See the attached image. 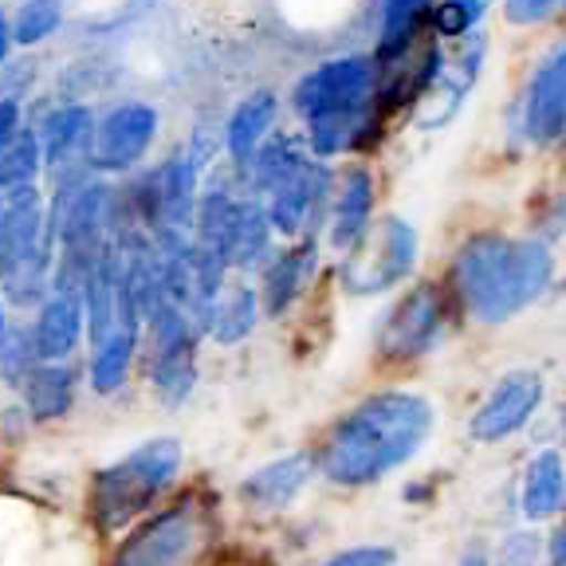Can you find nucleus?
Instances as JSON below:
<instances>
[{"instance_id": "f257e3e1", "label": "nucleus", "mask_w": 566, "mask_h": 566, "mask_svg": "<svg viewBox=\"0 0 566 566\" xmlns=\"http://www.w3.org/2000/svg\"><path fill=\"white\" fill-rule=\"evenodd\" d=\"M437 424V406L421 389L389 386L323 429L315 441L318 480L335 488H374L421 457Z\"/></svg>"}, {"instance_id": "f03ea898", "label": "nucleus", "mask_w": 566, "mask_h": 566, "mask_svg": "<svg viewBox=\"0 0 566 566\" xmlns=\"http://www.w3.org/2000/svg\"><path fill=\"white\" fill-rule=\"evenodd\" d=\"M555 244L531 232L476 229L452 248L444 283L460 307V318L480 327H504L531 311L555 287Z\"/></svg>"}, {"instance_id": "7ed1b4c3", "label": "nucleus", "mask_w": 566, "mask_h": 566, "mask_svg": "<svg viewBox=\"0 0 566 566\" xmlns=\"http://www.w3.org/2000/svg\"><path fill=\"white\" fill-rule=\"evenodd\" d=\"M292 106L303 118V142L318 161L366 154L386 123L374 55H338L311 67L295 83Z\"/></svg>"}, {"instance_id": "20e7f679", "label": "nucleus", "mask_w": 566, "mask_h": 566, "mask_svg": "<svg viewBox=\"0 0 566 566\" xmlns=\"http://www.w3.org/2000/svg\"><path fill=\"white\" fill-rule=\"evenodd\" d=\"M186 469V449L177 437H150L134 444L130 452L115 457L111 464L91 472L87 484V515L98 535L118 539L126 527L166 504L169 492Z\"/></svg>"}, {"instance_id": "39448f33", "label": "nucleus", "mask_w": 566, "mask_h": 566, "mask_svg": "<svg viewBox=\"0 0 566 566\" xmlns=\"http://www.w3.org/2000/svg\"><path fill=\"white\" fill-rule=\"evenodd\" d=\"M55 237L48 217V193L28 186L4 197L0 209V295L12 311H32L52 292Z\"/></svg>"}, {"instance_id": "423d86ee", "label": "nucleus", "mask_w": 566, "mask_h": 566, "mask_svg": "<svg viewBox=\"0 0 566 566\" xmlns=\"http://www.w3.org/2000/svg\"><path fill=\"white\" fill-rule=\"evenodd\" d=\"M212 527V507L197 492H186L126 527L111 547L106 566H201Z\"/></svg>"}, {"instance_id": "0eeeda50", "label": "nucleus", "mask_w": 566, "mask_h": 566, "mask_svg": "<svg viewBox=\"0 0 566 566\" xmlns=\"http://www.w3.org/2000/svg\"><path fill=\"white\" fill-rule=\"evenodd\" d=\"M457 318L460 307L444 280L406 283L394 295V303L381 311V323L374 331V358L394 370L424 363L449 343Z\"/></svg>"}, {"instance_id": "6e6552de", "label": "nucleus", "mask_w": 566, "mask_h": 566, "mask_svg": "<svg viewBox=\"0 0 566 566\" xmlns=\"http://www.w3.org/2000/svg\"><path fill=\"white\" fill-rule=\"evenodd\" d=\"M201 343L205 331L186 307L161 303L142 323V370L154 401L181 409L201 381Z\"/></svg>"}, {"instance_id": "1a4fd4ad", "label": "nucleus", "mask_w": 566, "mask_h": 566, "mask_svg": "<svg viewBox=\"0 0 566 566\" xmlns=\"http://www.w3.org/2000/svg\"><path fill=\"white\" fill-rule=\"evenodd\" d=\"M421 260V232L398 212H381L350 252L338 256V287L354 300L401 292Z\"/></svg>"}, {"instance_id": "9d476101", "label": "nucleus", "mask_w": 566, "mask_h": 566, "mask_svg": "<svg viewBox=\"0 0 566 566\" xmlns=\"http://www.w3.org/2000/svg\"><path fill=\"white\" fill-rule=\"evenodd\" d=\"M158 126H161L158 106L142 103V98H126V103H115L111 111L95 115L87 150H83L87 174L111 177V181L134 174L146 161V154L154 150Z\"/></svg>"}, {"instance_id": "9b49d317", "label": "nucleus", "mask_w": 566, "mask_h": 566, "mask_svg": "<svg viewBox=\"0 0 566 566\" xmlns=\"http://www.w3.org/2000/svg\"><path fill=\"white\" fill-rule=\"evenodd\" d=\"M543 401H547V378H543V370L515 366V370H504L488 386V394L476 401V409L469 413L464 429H469L472 441L484 444V449L507 444L539 417Z\"/></svg>"}, {"instance_id": "f8f14e48", "label": "nucleus", "mask_w": 566, "mask_h": 566, "mask_svg": "<svg viewBox=\"0 0 566 566\" xmlns=\"http://www.w3.org/2000/svg\"><path fill=\"white\" fill-rule=\"evenodd\" d=\"M515 123L527 146L551 150L558 142H566V40H558L543 63L531 71L527 91L520 98Z\"/></svg>"}, {"instance_id": "ddd939ff", "label": "nucleus", "mask_w": 566, "mask_h": 566, "mask_svg": "<svg viewBox=\"0 0 566 566\" xmlns=\"http://www.w3.org/2000/svg\"><path fill=\"white\" fill-rule=\"evenodd\" d=\"M484 55H488V40L484 35H464L457 40V52L437 60V71L429 87L421 91V98L413 103V123L417 130H441L452 115L460 111V103L469 98V91L476 87L480 80V67H484Z\"/></svg>"}, {"instance_id": "4468645a", "label": "nucleus", "mask_w": 566, "mask_h": 566, "mask_svg": "<svg viewBox=\"0 0 566 566\" xmlns=\"http://www.w3.org/2000/svg\"><path fill=\"white\" fill-rule=\"evenodd\" d=\"M318 256H323V244H318V237L280 240V244H275V252L264 260V264H260V272H256L264 318L292 315L295 303H300L303 295L315 287Z\"/></svg>"}, {"instance_id": "2eb2a0df", "label": "nucleus", "mask_w": 566, "mask_h": 566, "mask_svg": "<svg viewBox=\"0 0 566 566\" xmlns=\"http://www.w3.org/2000/svg\"><path fill=\"white\" fill-rule=\"evenodd\" d=\"M374 221H378V177L366 161H346L335 174L327 224H323L327 248L335 256H343L370 232Z\"/></svg>"}, {"instance_id": "dca6fc26", "label": "nucleus", "mask_w": 566, "mask_h": 566, "mask_svg": "<svg viewBox=\"0 0 566 566\" xmlns=\"http://www.w3.org/2000/svg\"><path fill=\"white\" fill-rule=\"evenodd\" d=\"M315 476H318L315 452L311 449L283 452V457L268 460V464H260V469H252L240 480L237 500L256 515H280L300 504V495L315 484Z\"/></svg>"}, {"instance_id": "f3484780", "label": "nucleus", "mask_w": 566, "mask_h": 566, "mask_svg": "<svg viewBox=\"0 0 566 566\" xmlns=\"http://www.w3.org/2000/svg\"><path fill=\"white\" fill-rule=\"evenodd\" d=\"M91 126H95V111L87 103H60L32 126L40 138V154H44V174H52V181H71L87 174L83 150H87Z\"/></svg>"}, {"instance_id": "a211bd4d", "label": "nucleus", "mask_w": 566, "mask_h": 566, "mask_svg": "<svg viewBox=\"0 0 566 566\" xmlns=\"http://www.w3.org/2000/svg\"><path fill=\"white\" fill-rule=\"evenodd\" d=\"M28 331H32V346L40 354V363H75V354L87 346L83 300L75 292H48L32 307Z\"/></svg>"}, {"instance_id": "6ab92c4d", "label": "nucleus", "mask_w": 566, "mask_h": 566, "mask_svg": "<svg viewBox=\"0 0 566 566\" xmlns=\"http://www.w3.org/2000/svg\"><path fill=\"white\" fill-rule=\"evenodd\" d=\"M515 507L527 523H551L566 515V452L558 444H539L523 460L515 480Z\"/></svg>"}, {"instance_id": "aec40b11", "label": "nucleus", "mask_w": 566, "mask_h": 566, "mask_svg": "<svg viewBox=\"0 0 566 566\" xmlns=\"http://www.w3.org/2000/svg\"><path fill=\"white\" fill-rule=\"evenodd\" d=\"M80 366L75 363H40L20 381V413L28 424H55L71 417L80 401Z\"/></svg>"}, {"instance_id": "412c9836", "label": "nucleus", "mask_w": 566, "mask_h": 566, "mask_svg": "<svg viewBox=\"0 0 566 566\" xmlns=\"http://www.w3.org/2000/svg\"><path fill=\"white\" fill-rule=\"evenodd\" d=\"M142 363V323L126 318L118 323L103 343L87 346V370H83V381L95 398H115L130 386L134 366Z\"/></svg>"}, {"instance_id": "4be33fe9", "label": "nucleus", "mask_w": 566, "mask_h": 566, "mask_svg": "<svg viewBox=\"0 0 566 566\" xmlns=\"http://www.w3.org/2000/svg\"><path fill=\"white\" fill-rule=\"evenodd\" d=\"M275 123H280V98L275 91L260 87L252 95H244L237 106H232V115L224 118V161H229L237 174H244L256 158V150L264 146L268 138L275 134Z\"/></svg>"}, {"instance_id": "5701e85b", "label": "nucleus", "mask_w": 566, "mask_h": 566, "mask_svg": "<svg viewBox=\"0 0 566 566\" xmlns=\"http://www.w3.org/2000/svg\"><path fill=\"white\" fill-rule=\"evenodd\" d=\"M260 318H264L260 287L248 275H229L205 318V338L217 346H240L256 335Z\"/></svg>"}, {"instance_id": "b1692460", "label": "nucleus", "mask_w": 566, "mask_h": 566, "mask_svg": "<svg viewBox=\"0 0 566 566\" xmlns=\"http://www.w3.org/2000/svg\"><path fill=\"white\" fill-rule=\"evenodd\" d=\"M433 9L437 0H386L381 4V28H378V52L374 63H398L409 55L424 35H433Z\"/></svg>"}, {"instance_id": "393cba45", "label": "nucleus", "mask_w": 566, "mask_h": 566, "mask_svg": "<svg viewBox=\"0 0 566 566\" xmlns=\"http://www.w3.org/2000/svg\"><path fill=\"white\" fill-rule=\"evenodd\" d=\"M40 174H44L40 138H35L32 126H24L17 138L0 146V193L9 197L28 186H40Z\"/></svg>"}, {"instance_id": "a878e982", "label": "nucleus", "mask_w": 566, "mask_h": 566, "mask_svg": "<svg viewBox=\"0 0 566 566\" xmlns=\"http://www.w3.org/2000/svg\"><path fill=\"white\" fill-rule=\"evenodd\" d=\"M63 24V4L60 0H24L20 12L12 17V40L24 48L44 44L48 35H55V28Z\"/></svg>"}, {"instance_id": "bb28decb", "label": "nucleus", "mask_w": 566, "mask_h": 566, "mask_svg": "<svg viewBox=\"0 0 566 566\" xmlns=\"http://www.w3.org/2000/svg\"><path fill=\"white\" fill-rule=\"evenodd\" d=\"M495 566H547V535L539 531V523L507 531L495 543Z\"/></svg>"}, {"instance_id": "cd10ccee", "label": "nucleus", "mask_w": 566, "mask_h": 566, "mask_svg": "<svg viewBox=\"0 0 566 566\" xmlns=\"http://www.w3.org/2000/svg\"><path fill=\"white\" fill-rule=\"evenodd\" d=\"M492 0H437L433 9V35L437 40H464L476 32Z\"/></svg>"}, {"instance_id": "c85d7f7f", "label": "nucleus", "mask_w": 566, "mask_h": 566, "mask_svg": "<svg viewBox=\"0 0 566 566\" xmlns=\"http://www.w3.org/2000/svg\"><path fill=\"white\" fill-rule=\"evenodd\" d=\"M35 366H40V354H35L32 331H28V318H24V323L12 327L9 343H4V354H0V381L9 389H20V381H24Z\"/></svg>"}, {"instance_id": "c756f323", "label": "nucleus", "mask_w": 566, "mask_h": 566, "mask_svg": "<svg viewBox=\"0 0 566 566\" xmlns=\"http://www.w3.org/2000/svg\"><path fill=\"white\" fill-rule=\"evenodd\" d=\"M527 232H531V237L547 240V244H555L558 237H566V189H563V193H551L547 201L535 209Z\"/></svg>"}, {"instance_id": "7c9ffc66", "label": "nucleus", "mask_w": 566, "mask_h": 566, "mask_svg": "<svg viewBox=\"0 0 566 566\" xmlns=\"http://www.w3.org/2000/svg\"><path fill=\"white\" fill-rule=\"evenodd\" d=\"M563 9H566V0H504V17L512 20L515 28L547 24V20Z\"/></svg>"}, {"instance_id": "2f4dec72", "label": "nucleus", "mask_w": 566, "mask_h": 566, "mask_svg": "<svg viewBox=\"0 0 566 566\" xmlns=\"http://www.w3.org/2000/svg\"><path fill=\"white\" fill-rule=\"evenodd\" d=\"M315 566H398V555L394 547L386 543H370V547H350V551H338V555L323 558Z\"/></svg>"}, {"instance_id": "473e14b6", "label": "nucleus", "mask_w": 566, "mask_h": 566, "mask_svg": "<svg viewBox=\"0 0 566 566\" xmlns=\"http://www.w3.org/2000/svg\"><path fill=\"white\" fill-rule=\"evenodd\" d=\"M20 130H24V111H20V98L0 95V146L17 138Z\"/></svg>"}, {"instance_id": "72a5a7b5", "label": "nucleus", "mask_w": 566, "mask_h": 566, "mask_svg": "<svg viewBox=\"0 0 566 566\" xmlns=\"http://www.w3.org/2000/svg\"><path fill=\"white\" fill-rule=\"evenodd\" d=\"M452 566H495V547L480 535H472L464 547L457 551V563Z\"/></svg>"}, {"instance_id": "f704fd0d", "label": "nucleus", "mask_w": 566, "mask_h": 566, "mask_svg": "<svg viewBox=\"0 0 566 566\" xmlns=\"http://www.w3.org/2000/svg\"><path fill=\"white\" fill-rule=\"evenodd\" d=\"M547 566H566V515L555 520L547 535Z\"/></svg>"}, {"instance_id": "c9c22d12", "label": "nucleus", "mask_w": 566, "mask_h": 566, "mask_svg": "<svg viewBox=\"0 0 566 566\" xmlns=\"http://www.w3.org/2000/svg\"><path fill=\"white\" fill-rule=\"evenodd\" d=\"M12 327H17V318H12L9 300H4V295H0V354H4V343H9Z\"/></svg>"}, {"instance_id": "e433bc0d", "label": "nucleus", "mask_w": 566, "mask_h": 566, "mask_svg": "<svg viewBox=\"0 0 566 566\" xmlns=\"http://www.w3.org/2000/svg\"><path fill=\"white\" fill-rule=\"evenodd\" d=\"M12 44H17V40H12V20L0 12V67H4V60H9Z\"/></svg>"}, {"instance_id": "4c0bfd02", "label": "nucleus", "mask_w": 566, "mask_h": 566, "mask_svg": "<svg viewBox=\"0 0 566 566\" xmlns=\"http://www.w3.org/2000/svg\"><path fill=\"white\" fill-rule=\"evenodd\" d=\"M558 449L566 452V417H563V441H558Z\"/></svg>"}, {"instance_id": "58836bf2", "label": "nucleus", "mask_w": 566, "mask_h": 566, "mask_svg": "<svg viewBox=\"0 0 566 566\" xmlns=\"http://www.w3.org/2000/svg\"><path fill=\"white\" fill-rule=\"evenodd\" d=\"M0 209H4V193H0Z\"/></svg>"}, {"instance_id": "ea45409f", "label": "nucleus", "mask_w": 566, "mask_h": 566, "mask_svg": "<svg viewBox=\"0 0 566 566\" xmlns=\"http://www.w3.org/2000/svg\"><path fill=\"white\" fill-rule=\"evenodd\" d=\"M563 166H566V146H563Z\"/></svg>"}]
</instances>
